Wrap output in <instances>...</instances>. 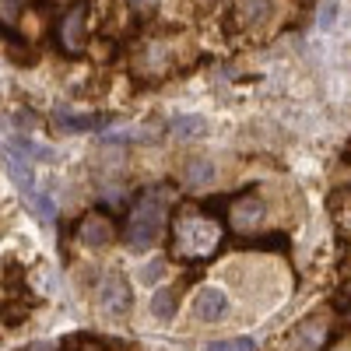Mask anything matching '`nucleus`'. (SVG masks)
<instances>
[{
  "mask_svg": "<svg viewBox=\"0 0 351 351\" xmlns=\"http://www.w3.org/2000/svg\"><path fill=\"white\" fill-rule=\"evenodd\" d=\"M225 239L221 218L215 221L211 215H200V208H180V215H172L169 221V243L172 253L183 260H208Z\"/></svg>",
  "mask_w": 351,
  "mask_h": 351,
  "instance_id": "1",
  "label": "nucleus"
},
{
  "mask_svg": "<svg viewBox=\"0 0 351 351\" xmlns=\"http://www.w3.org/2000/svg\"><path fill=\"white\" fill-rule=\"evenodd\" d=\"M165 225V190H144L127 215V246L130 250H148L158 243Z\"/></svg>",
  "mask_w": 351,
  "mask_h": 351,
  "instance_id": "2",
  "label": "nucleus"
},
{
  "mask_svg": "<svg viewBox=\"0 0 351 351\" xmlns=\"http://www.w3.org/2000/svg\"><path fill=\"white\" fill-rule=\"evenodd\" d=\"M95 295H99V309H102L106 316H127L130 306H134V295H130L127 278H123V274H116V271L102 274Z\"/></svg>",
  "mask_w": 351,
  "mask_h": 351,
  "instance_id": "3",
  "label": "nucleus"
},
{
  "mask_svg": "<svg viewBox=\"0 0 351 351\" xmlns=\"http://www.w3.org/2000/svg\"><path fill=\"white\" fill-rule=\"evenodd\" d=\"M225 221L236 228V232H250L263 221V204L253 190H243L236 197H228V211H225Z\"/></svg>",
  "mask_w": 351,
  "mask_h": 351,
  "instance_id": "4",
  "label": "nucleus"
},
{
  "mask_svg": "<svg viewBox=\"0 0 351 351\" xmlns=\"http://www.w3.org/2000/svg\"><path fill=\"white\" fill-rule=\"evenodd\" d=\"M56 43H60L64 53H81L84 43H88V8L84 4H74L60 25H56Z\"/></svg>",
  "mask_w": 351,
  "mask_h": 351,
  "instance_id": "5",
  "label": "nucleus"
},
{
  "mask_svg": "<svg viewBox=\"0 0 351 351\" xmlns=\"http://www.w3.org/2000/svg\"><path fill=\"white\" fill-rule=\"evenodd\" d=\"M193 316L204 319V324H218V319L228 316V295H225L221 288H215V285L197 288V295H193Z\"/></svg>",
  "mask_w": 351,
  "mask_h": 351,
  "instance_id": "6",
  "label": "nucleus"
},
{
  "mask_svg": "<svg viewBox=\"0 0 351 351\" xmlns=\"http://www.w3.org/2000/svg\"><path fill=\"white\" fill-rule=\"evenodd\" d=\"M77 239H81L84 246H92V250H102V246H109V243L116 239V225H112L106 215H99V211H88V215L77 221Z\"/></svg>",
  "mask_w": 351,
  "mask_h": 351,
  "instance_id": "7",
  "label": "nucleus"
},
{
  "mask_svg": "<svg viewBox=\"0 0 351 351\" xmlns=\"http://www.w3.org/2000/svg\"><path fill=\"white\" fill-rule=\"evenodd\" d=\"M32 165H36V162L28 158L25 152L11 148V144L4 148V169H8L11 180H14V186L21 190V197H28V193L36 190V169H32Z\"/></svg>",
  "mask_w": 351,
  "mask_h": 351,
  "instance_id": "8",
  "label": "nucleus"
},
{
  "mask_svg": "<svg viewBox=\"0 0 351 351\" xmlns=\"http://www.w3.org/2000/svg\"><path fill=\"white\" fill-rule=\"evenodd\" d=\"M112 123V116H67V112H56V127H60L64 134H84V130H106Z\"/></svg>",
  "mask_w": 351,
  "mask_h": 351,
  "instance_id": "9",
  "label": "nucleus"
},
{
  "mask_svg": "<svg viewBox=\"0 0 351 351\" xmlns=\"http://www.w3.org/2000/svg\"><path fill=\"white\" fill-rule=\"evenodd\" d=\"M271 0H239L236 4V18H239V25H246V28H253V25H263L271 18Z\"/></svg>",
  "mask_w": 351,
  "mask_h": 351,
  "instance_id": "10",
  "label": "nucleus"
},
{
  "mask_svg": "<svg viewBox=\"0 0 351 351\" xmlns=\"http://www.w3.org/2000/svg\"><path fill=\"white\" fill-rule=\"evenodd\" d=\"M21 200H25V208L36 215V221H43V225H53V221H56V204H53V197H49V193L32 190V193L21 197Z\"/></svg>",
  "mask_w": 351,
  "mask_h": 351,
  "instance_id": "11",
  "label": "nucleus"
},
{
  "mask_svg": "<svg viewBox=\"0 0 351 351\" xmlns=\"http://www.w3.org/2000/svg\"><path fill=\"white\" fill-rule=\"evenodd\" d=\"M183 180H186L190 186L211 183V180H215V162H211V158H190L186 169H183Z\"/></svg>",
  "mask_w": 351,
  "mask_h": 351,
  "instance_id": "12",
  "label": "nucleus"
},
{
  "mask_svg": "<svg viewBox=\"0 0 351 351\" xmlns=\"http://www.w3.org/2000/svg\"><path fill=\"white\" fill-rule=\"evenodd\" d=\"M176 306H180V295H176V288H162V291H155L152 313H155L158 319H172V316H176Z\"/></svg>",
  "mask_w": 351,
  "mask_h": 351,
  "instance_id": "13",
  "label": "nucleus"
},
{
  "mask_svg": "<svg viewBox=\"0 0 351 351\" xmlns=\"http://www.w3.org/2000/svg\"><path fill=\"white\" fill-rule=\"evenodd\" d=\"M172 134L176 137H204L208 134V120L204 116H180V120H172Z\"/></svg>",
  "mask_w": 351,
  "mask_h": 351,
  "instance_id": "14",
  "label": "nucleus"
},
{
  "mask_svg": "<svg viewBox=\"0 0 351 351\" xmlns=\"http://www.w3.org/2000/svg\"><path fill=\"white\" fill-rule=\"evenodd\" d=\"M21 18V0H0V28L14 36V21Z\"/></svg>",
  "mask_w": 351,
  "mask_h": 351,
  "instance_id": "15",
  "label": "nucleus"
},
{
  "mask_svg": "<svg viewBox=\"0 0 351 351\" xmlns=\"http://www.w3.org/2000/svg\"><path fill=\"white\" fill-rule=\"evenodd\" d=\"M204 351H256V341L253 337H232V341H215Z\"/></svg>",
  "mask_w": 351,
  "mask_h": 351,
  "instance_id": "16",
  "label": "nucleus"
},
{
  "mask_svg": "<svg viewBox=\"0 0 351 351\" xmlns=\"http://www.w3.org/2000/svg\"><path fill=\"white\" fill-rule=\"evenodd\" d=\"M246 246L250 250H278V253H285L288 250V236H260V239H246Z\"/></svg>",
  "mask_w": 351,
  "mask_h": 351,
  "instance_id": "17",
  "label": "nucleus"
},
{
  "mask_svg": "<svg viewBox=\"0 0 351 351\" xmlns=\"http://www.w3.org/2000/svg\"><path fill=\"white\" fill-rule=\"evenodd\" d=\"M162 274H165V260L158 256V260H152V263H148V267H144V271H141V281H144V285H155V281H158Z\"/></svg>",
  "mask_w": 351,
  "mask_h": 351,
  "instance_id": "18",
  "label": "nucleus"
},
{
  "mask_svg": "<svg viewBox=\"0 0 351 351\" xmlns=\"http://www.w3.org/2000/svg\"><path fill=\"white\" fill-rule=\"evenodd\" d=\"M337 21V0H327L324 11H319V28H330Z\"/></svg>",
  "mask_w": 351,
  "mask_h": 351,
  "instance_id": "19",
  "label": "nucleus"
},
{
  "mask_svg": "<svg viewBox=\"0 0 351 351\" xmlns=\"http://www.w3.org/2000/svg\"><path fill=\"white\" fill-rule=\"evenodd\" d=\"M28 351H56V348H53V344H43V341H39V344H28Z\"/></svg>",
  "mask_w": 351,
  "mask_h": 351,
  "instance_id": "20",
  "label": "nucleus"
},
{
  "mask_svg": "<svg viewBox=\"0 0 351 351\" xmlns=\"http://www.w3.org/2000/svg\"><path fill=\"white\" fill-rule=\"evenodd\" d=\"M134 8H152V4H158V0H130Z\"/></svg>",
  "mask_w": 351,
  "mask_h": 351,
  "instance_id": "21",
  "label": "nucleus"
},
{
  "mask_svg": "<svg viewBox=\"0 0 351 351\" xmlns=\"http://www.w3.org/2000/svg\"><path fill=\"white\" fill-rule=\"evenodd\" d=\"M344 162H351V141L344 144Z\"/></svg>",
  "mask_w": 351,
  "mask_h": 351,
  "instance_id": "22",
  "label": "nucleus"
},
{
  "mask_svg": "<svg viewBox=\"0 0 351 351\" xmlns=\"http://www.w3.org/2000/svg\"><path fill=\"white\" fill-rule=\"evenodd\" d=\"M344 299H351V288H348V291H344Z\"/></svg>",
  "mask_w": 351,
  "mask_h": 351,
  "instance_id": "23",
  "label": "nucleus"
},
{
  "mask_svg": "<svg viewBox=\"0 0 351 351\" xmlns=\"http://www.w3.org/2000/svg\"><path fill=\"white\" fill-rule=\"evenodd\" d=\"M348 271H351V253H348Z\"/></svg>",
  "mask_w": 351,
  "mask_h": 351,
  "instance_id": "24",
  "label": "nucleus"
}]
</instances>
